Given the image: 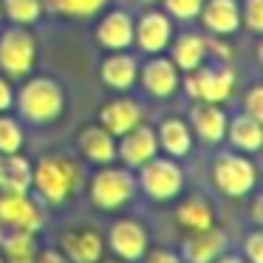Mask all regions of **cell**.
I'll return each instance as SVG.
<instances>
[{
	"label": "cell",
	"mask_w": 263,
	"mask_h": 263,
	"mask_svg": "<svg viewBox=\"0 0 263 263\" xmlns=\"http://www.w3.org/2000/svg\"><path fill=\"white\" fill-rule=\"evenodd\" d=\"M14 105L29 125H51L65 114V88L51 77H29L14 93Z\"/></svg>",
	"instance_id": "1"
},
{
	"label": "cell",
	"mask_w": 263,
	"mask_h": 263,
	"mask_svg": "<svg viewBox=\"0 0 263 263\" xmlns=\"http://www.w3.org/2000/svg\"><path fill=\"white\" fill-rule=\"evenodd\" d=\"M80 187V167L65 156H43L31 161V190L46 204H63Z\"/></svg>",
	"instance_id": "2"
},
{
	"label": "cell",
	"mask_w": 263,
	"mask_h": 263,
	"mask_svg": "<svg viewBox=\"0 0 263 263\" xmlns=\"http://www.w3.org/2000/svg\"><path fill=\"white\" fill-rule=\"evenodd\" d=\"M136 176L125 164H102L91 176L88 198L99 212H116L125 204H130L136 195Z\"/></svg>",
	"instance_id": "3"
},
{
	"label": "cell",
	"mask_w": 263,
	"mask_h": 263,
	"mask_svg": "<svg viewBox=\"0 0 263 263\" xmlns=\"http://www.w3.org/2000/svg\"><path fill=\"white\" fill-rule=\"evenodd\" d=\"M212 187L227 198H246L257 187V164L246 153L223 150L212 159Z\"/></svg>",
	"instance_id": "4"
},
{
	"label": "cell",
	"mask_w": 263,
	"mask_h": 263,
	"mask_svg": "<svg viewBox=\"0 0 263 263\" xmlns=\"http://www.w3.org/2000/svg\"><path fill=\"white\" fill-rule=\"evenodd\" d=\"M37 63V43L26 26H9L0 31V74L9 80H26Z\"/></svg>",
	"instance_id": "5"
},
{
	"label": "cell",
	"mask_w": 263,
	"mask_h": 263,
	"mask_svg": "<svg viewBox=\"0 0 263 263\" xmlns=\"http://www.w3.org/2000/svg\"><path fill=\"white\" fill-rule=\"evenodd\" d=\"M184 91L193 102H215L223 105L235 91V71L227 63L218 65H198V68L187 71V77L181 80Z\"/></svg>",
	"instance_id": "6"
},
{
	"label": "cell",
	"mask_w": 263,
	"mask_h": 263,
	"mask_svg": "<svg viewBox=\"0 0 263 263\" xmlns=\"http://www.w3.org/2000/svg\"><path fill=\"white\" fill-rule=\"evenodd\" d=\"M136 187L153 201H173L184 190V170L170 156H153L139 167Z\"/></svg>",
	"instance_id": "7"
},
{
	"label": "cell",
	"mask_w": 263,
	"mask_h": 263,
	"mask_svg": "<svg viewBox=\"0 0 263 263\" xmlns=\"http://www.w3.org/2000/svg\"><path fill=\"white\" fill-rule=\"evenodd\" d=\"M46 223L43 210L29 193L0 190V229L3 232H31L37 235Z\"/></svg>",
	"instance_id": "8"
},
{
	"label": "cell",
	"mask_w": 263,
	"mask_h": 263,
	"mask_svg": "<svg viewBox=\"0 0 263 263\" xmlns=\"http://www.w3.org/2000/svg\"><path fill=\"white\" fill-rule=\"evenodd\" d=\"M139 85L144 88V93L156 99H170L173 93L181 88V71L176 68L170 57L164 54H150L142 65H139Z\"/></svg>",
	"instance_id": "9"
},
{
	"label": "cell",
	"mask_w": 263,
	"mask_h": 263,
	"mask_svg": "<svg viewBox=\"0 0 263 263\" xmlns=\"http://www.w3.org/2000/svg\"><path fill=\"white\" fill-rule=\"evenodd\" d=\"M173 40V17L161 9H150L139 20H133V46L139 51L150 54H164Z\"/></svg>",
	"instance_id": "10"
},
{
	"label": "cell",
	"mask_w": 263,
	"mask_h": 263,
	"mask_svg": "<svg viewBox=\"0 0 263 263\" xmlns=\"http://www.w3.org/2000/svg\"><path fill=\"white\" fill-rule=\"evenodd\" d=\"M108 246L114 252V257H119L125 263H139L144 257V252L150 249L147 229L133 218H119L108 229Z\"/></svg>",
	"instance_id": "11"
},
{
	"label": "cell",
	"mask_w": 263,
	"mask_h": 263,
	"mask_svg": "<svg viewBox=\"0 0 263 263\" xmlns=\"http://www.w3.org/2000/svg\"><path fill=\"white\" fill-rule=\"evenodd\" d=\"M153 156H159L156 130L147 125H142V122L116 139V159L125 167H130V170H139V167H142L144 161H150Z\"/></svg>",
	"instance_id": "12"
},
{
	"label": "cell",
	"mask_w": 263,
	"mask_h": 263,
	"mask_svg": "<svg viewBox=\"0 0 263 263\" xmlns=\"http://www.w3.org/2000/svg\"><path fill=\"white\" fill-rule=\"evenodd\" d=\"M60 252L71 263H99L105 255V238L93 227H71L60 235Z\"/></svg>",
	"instance_id": "13"
},
{
	"label": "cell",
	"mask_w": 263,
	"mask_h": 263,
	"mask_svg": "<svg viewBox=\"0 0 263 263\" xmlns=\"http://www.w3.org/2000/svg\"><path fill=\"white\" fill-rule=\"evenodd\" d=\"M187 125L193 130V136H198V142H204L206 147H215L227 136V110L215 102H195L187 114Z\"/></svg>",
	"instance_id": "14"
},
{
	"label": "cell",
	"mask_w": 263,
	"mask_h": 263,
	"mask_svg": "<svg viewBox=\"0 0 263 263\" xmlns=\"http://www.w3.org/2000/svg\"><path fill=\"white\" fill-rule=\"evenodd\" d=\"M97 43L105 51H127L133 46V14L125 9H110L93 29Z\"/></svg>",
	"instance_id": "15"
},
{
	"label": "cell",
	"mask_w": 263,
	"mask_h": 263,
	"mask_svg": "<svg viewBox=\"0 0 263 263\" xmlns=\"http://www.w3.org/2000/svg\"><path fill=\"white\" fill-rule=\"evenodd\" d=\"M227 252V232L221 227L195 229L184 238L181 243V260L184 263H212L218 255Z\"/></svg>",
	"instance_id": "16"
},
{
	"label": "cell",
	"mask_w": 263,
	"mask_h": 263,
	"mask_svg": "<svg viewBox=\"0 0 263 263\" xmlns=\"http://www.w3.org/2000/svg\"><path fill=\"white\" fill-rule=\"evenodd\" d=\"M198 17L212 37H232L240 29V0H204Z\"/></svg>",
	"instance_id": "17"
},
{
	"label": "cell",
	"mask_w": 263,
	"mask_h": 263,
	"mask_svg": "<svg viewBox=\"0 0 263 263\" xmlns=\"http://www.w3.org/2000/svg\"><path fill=\"white\" fill-rule=\"evenodd\" d=\"M139 80V60L127 51H110L99 63V82L110 91H130Z\"/></svg>",
	"instance_id": "18"
},
{
	"label": "cell",
	"mask_w": 263,
	"mask_h": 263,
	"mask_svg": "<svg viewBox=\"0 0 263 263\" xmlns=\"http://www.w3.org/2000/svg\"><path fill=\"white\" fill-rule=\"evenodd\" d=\"M99 125L110 133V136L119 139L122 133H127L130 127H136L142 122V105L130 97H116L110 102H105L97 114Z\"/></svg>",
	"instance_id": "19"
},
{
	"label": "cell",
	"mask_w": 263,
	"mask_h": 263,
	"mask_svg": "<svg viewBox=\"0 0 263 263\" xmlns=\"http://www.w3.org/2000/svg\"><path fill=\"white\" fill-rule=\"evenodd\" d=\"M77 150L91 164H114L116 161V136H110L102 125H88L77 133Z\"/></svg>",
	"instance_id": "20"
},
{
	"label": "cell",
	"mask_w": 263,
	"mask_h": 263,
	"mask_svg": "<svg viewBox=\"0 0 263 263\" xmlns=\"http://www.w3.org/2000/svg\"><path fill=\"white\" fill-rule=\"evenodd\" d=\"M193 130H190L187 119L181 116H167V119L159 122L156 127V142H159V150L170 159H184L193 150Z\"/></svg>",
	"instance_id": "21"
},
{
	"label": "cell",
	"mask_w": 263,
	"mask_h": 263,
	"mask_svg": "<svg viewBox=\"0 0 263 263\" xmlns=\"http://www.w3.org/2000/svg\"><path fill=\"white\" fill-rule=\"evenodd\" d=\"M167 48H170V60L176 63V68L181 74L204 65L206 57H210V51H206V37L198 34V31H184V34L173 37Z\"/></svg>",
	"instance_id": "22"
},
{
	"label": "cell",
	"mask_w": 263,
	"mask_h": 263,
	"mask_svg": "<svg viewBox=\"0 0 263 263\" xmlns=\"http://www.w3.org/2000/svg\"><path fill=\"white\" fill-rule=\"evenodd\" d=\"M223 142H229V147L238 150V153H257L263 144V122L252 119L249 114H238L227 122V136Z\"/></svg>",
	"instance_id": "23"
},
{
	"label": "cell",
	"mask_w": 263,
	"mask_h": 263,
	"mask_svg": "<svg viewBox=\"0 0 263 263\" xmlns=\"http://www.w3.org/2000/svg\"><path fill=\"white\" fill-rule=\"evenodd\" d=\"M0 255H3V263H34L37 238L31 232H3L0 235Z\"/></svg>",
	"instance_id": "24"
},
{
	"label": "cell",
	"mask_w": 263,
	"mask_h": 263,
	"mask_svg": "<svg viewBox=\"0 0 263 263\" xmlns=\"http://www.w3.org/2000/svg\"><path fill=\"white\" fill-rule=\"evenodd\" d=\"M0 190L31 193V161L23 153L3 156V181H0Z\"/></svg>",
	"instance_id": "25"
},
{
	"label": "cell",
	"mask_w": 263,
	"mask_h": 263,
	"mask_svg": "<svg viewBox=\"0 0 263 263\" xmlns=\"http://www.w3.org/2000/svg\"><path fill=\"white\" fill-rule=\"evenodd\" d=\"M176 221L178 227H184L187 232H195V229H206L215 223V212H212V206L206 204L204 198H187L181 201V204L176 206Z\"/></svg>",
	"instance_id": "26"
},
{
	"label": "cell",
	"mask_w": 263,
	"mask_h": 263,
	"mask_svg": "<svg viewBox=\"0 0 263 263\" xmlns=\"http://www.w3.org/2000/svg\"><path fill=\"white\" fill-rule=\"evenodd\" d=\"M3 17L14 26H31L43 17V0H0Z\"/></svg>",
	"instance_id": "27"
},
{
	"label": "cell",
	"mask_w": 263,
	"mask_h": 263,
	"mask_svg": "<svg viewBox=\"0 0 263 263\" xmlns=\"http://www.w3.org/2000/svg\"><path fill=\"white\" fill-rule=\"evenodd\" d=\"M23 125H20L14 116L0 114V156H12L23 150Z\"/></svg>",
	"instance_id": "28"
},
{
	"label": "cell",
	"mask_w": 263,
	"mask_h": 263,
	"mask_svg": "<svg viewBox=\"0 0 263 263\" xmlns=\"http://www.w3.org/2000/svg\"><path fill=\"white\" fill-rule=\"evenodd\" d=\"M51 3L68 17H93L108 6V0H51Z\"/></svg>",
	"instance_id": "29"
},
{
	"label": "cell",
	"mask_w": 263,
	"mask_h": 263,
	"mask_svg": "<svg viewBox=\"0 0 263 263\" xmlns=\"http://www.w3.org/2000/svg\"><path fill=\"white\" fill-rule=\"evenodd\" d=\"M240 26L252 34L263 31V0H243L240 3Z\"/></svg>",
	"instance_id": "30"
},
{
	"label": "cell",
	"mask_w": 263,
	"mask_h": 263,
	"mask_svg": "<svg viewBox=\"0 0 263 263\" xmlns=\"http://www.w3.org/2000/svg\"><path fill=\"white\" fill-rule=\"evenodd\" d=\"M161 3L173 20H195L204 6V0H161Z\"/></svg>",
	"instance_id": "31"
},
{
	"label": "cell",
	"mask_w": 263,
	"mask_h": 263,
	"mask_svg": "<svg viewBox=\"0 0 263 263\" xmlns=\"http://www.w3.org/2000/svg\"><path fill=\"white\" fill-rule=\"evenodd\" d=\"M243 114H249L252 119L263 122V88L260 85H252L243 97Z\"/></svg>",
	"instance_id": "32"
},
{
	"label": "cell",
	"mask_w": 263,
	"mask_h": 263,
	"mask_svg": "<svg viewBox=\"0 0 263 263\" xmlns=\"http://www.w3.org/2000/svg\"><path fill=\"white\" fill-rule=\"evenodd\" d=\"M243 260L246 263H263V235L260 229L246 235L243 240Z\"/></svg>",
	"instance_id": "33"
},
{
	"label": "cell",
	"mask_w": 263,
	"mask_h": 263,
	"mask_svg": "<svg viewBox=\"0 0 263 263\" xmlns=\"http://www.w3.org/2000/svg\"><path fill=\"white\" fill-rule=\"evenodd\" d=\"M139 263H184L181 255H176L173 249H153V252H144V257Z\"/></svg>",
	"instance_id": "34"
},
{
	"label": "cell",
	"mask_w": 263,
	"mask_h": 263,
	"mask_svg": "<svg viewBox=\"0 0 263 263\" xmlns=\"http://www.w3.org/2000/svg\"><path fill=\"white\" fill-rule=\"evenodd\" d=\"M14 108V88H12V80L6 74H0V114Z\"/></svg>",
	"instance_id": "35"
},
{
	"label": "cell",
	"mask_w": 263,
	"mask_h": 263,
	"mask_svg": "<svg viewBox=\"0 0 263 263\" xmlns=\"http://www.w3.org/2000/svg\"><path fill=\"white\" fill-rule=\"evenodd\" d=\"M34 263H71L68 257L63 255L60 249H54V246H48V249H37V257Z\"/></svg>",
	"instance_id": "36"
},
{
	"label": "cell",
	"mask_w": 263,
	"mask_h": 263,
	"mask_svg": "<svg viewBox=\"0 0 263 263\" xmlns=\"http://www.w3.org/2000/svg\"><path fill=\"white\" fill-rule=\"evenodd\" d=\"M212 263H246L243 255H229V252H223V255H218Z\"/></svg>",
	"instance_id": "37"
},
{
	"label": "cell",
	"mask_w": 263,
	"mask_h": 263,
	"mask_svg": "<svg viewBox=\"0 0 263 263\" xmlns=\"http://www.w3.org/2000/svg\"><path fill=\"white\" fill-rule=\"evenodd\" d=\"M252 218H255V223H260V195H255V204H252Z\"/></svg>",
	"instance_id": "38"
},
{
	"label": "cell",
	"mask_w": 263,
	"mask_h": 263,
	"mask_svg": "<svg viewBox=\"0 0 263 263\" xmlns=\"http://www.w3.org/2000/svg\"><path fill=\"white\" fill-rule=\"evenodd\" d=\"M99 263H125V260H119V257H114V260H99Z\"/></svg>",
	"instance_id": "39"
},
{
	"label": "cell",
	"mask_w": 263,
	"mask_h": 263,
	"mask_svg": "<svg viewBox=\"0 0 263 263\" xmlns=\"http://www.w3.org/2000/svg\"><path fill=\"white\" fill-rule=\"evenodd\" d=\"M0 181H3V156H0Z\"/></svg>",
	"instance_id": "40"
},
{
	"label": "cell",
	"mask_w": 263,
	"mask_h": 263,
	"mask_svg": "<svg viewBox=\"0 0 263 263\" xmlns=\"http://www.w3.org/2000/svg\"><path fill=\"white\" fill-rule=\"evenodd\" d=\"M139 3H159V0H139Z\"/></svg>",
	"instance_id": "41"
},
{
	"label": "cell",
	"mask_w": 263,
	"mask_h": 263,
	"mask_svg": "<svg viewBox=\"0 0 263 263\" xmlns=\"http://www.w3.org/2000/svg\"><path fill=\"white\" fill-rule=\"evenodd\" d=\"M0 20H3V6H0Z\"/></svg>",
	"instance_id": "42"
},
{
	"label": "cell",
	"mask_w": 263,
	"mask_h": 263,
	"mask_svg": "<svg viewBox=\"0 0 263 263\" xmlns=\"http://www.w3.org/2000/svg\"><path fill=\"white\" fill-rule=\"evenodd\" d=\"M0 263H3V255H0Z\"/></svg>",
	"instance_id": "43"
},
{
	"label": "cell",
	"mask_w": 263,
	"mask_h": 263,
	"mask_svg": "<svg viewBox=\"0 0 263 263\" xmlns=\"http://www.w3.org/2000/svg\"><path fill=\"white\" fill-rule=\"evenodd\" d=\"M43 3H46V0H43ZM48 3H51V0H48Z\"/></svg>",
	"instance_id": "44"
}]
</instances>
